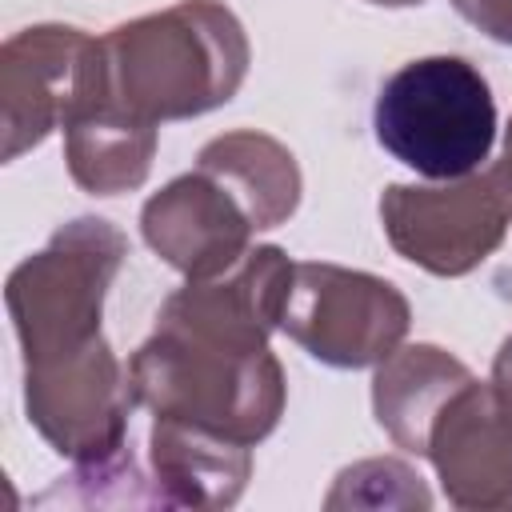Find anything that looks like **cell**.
<instances>
[{"mask_svg": "<svg viewBox=\"0 0 512 512\" xmlns=\"http://www.w3.org/2000/svg\"><path fill=\"white\" fill-rule=\"evenodd\" d=\"M328 512L340 508H368V512H428L432 508V488L428 480L396 456H368L336 472L328 496Z\"/></svg>", "mask_w": 512, "mask_h": 512, "instance_id": "cell-16", "label": "cell"}, {"mask_svg": "<svg viewBox=\"0 0 512 512\" xmlns=\"http://www.w3.org/2000/svg\"><path fill=\"white\" fill-rule=\"evenodd\" d=\"M128 256V236L104 216L60 224L4 280L8 320L24 364L68 356L104 336V300Z\"/></svg>", "mask_w": 512, "mask_h": 512, "instance_id": "cell-4", "label": "cell"}, {"mask_svg": "<svg viewBox=\"0 0 512 512\" xmlns=\"http://www.w3.org/2000/svg\"><path fill=\"white\" fill-rule=\"evenodd\" d=\"M196 168L216 176L244 204L256 232L288 224L304 196V176L292 148L260 128H232L212 136L196 152Z\"/></svg>", "mask_w": 512, "mask_h": 512, "instance_id": "cell-15", "label": "cell"}, {"mask_svg": "<svg viewBox=\"0 0 512 512\" xmlns=\"http://www.w3.org/2000/svg\"><path fill=\"white\" fill-rule=\"evenodd\" d=\"M452 8L488 40L512 48V0H452Z\"/></svg>", "mask_w": 512, "mask_h": 512, "instance_id": "cell-17", "label": "cell"}, {"mask_svg": "<svg viewBox=\"0 0 512 512\" xmlns=\"http://www.w3.org/2000/svg\"><path fill=\"white\" fill-rule=\"evenodd\" d=\"M372 132L416 176L456 180L476 172L496 144V96L468 56H420L384 76Z\"/></svg>", "mask_w": 512, "mask_h": 512, "instance_id": "cell-3", "label": "cell"}, {"mask_svg": "<svg viewBox=\"0 0 512 512\" xmlns=\"http://www.w3.org/2000/svg\"><path fill=\"white\" fill-rule=\"evenodd\" d=\"M496 168H500V176H504V184H508V192H512V120H508V128H504V144H500Z\"/></svg>", "mask_w": 512, "mask_h": 512, "instance_id": "cell-19", "label": "cell"}, {"mask_svg": "<svg viewBox=\"0 0 512 512\" xmlns=\"http://www.w3.org/2000/svg\"><path fill=\"white\" fill-rule=\"evenodd\" d=\"M364 4H376V8H416V4H428V0H364Z\"/></svg>", "mask_w": 512, "mask_h": 512, "instance_id": "cell-20", "label": "cell"}, {"mask_svg": "<svg viewBox=\"0 0 512 512\" xmlns=\"http://www.w3.org/2000/svg\"><path fill=\"white\" fill-rule=\"evenodd\" d=\"M140 236L184 280H208L244 260L256 224L216 176L192 168L144 200Z\"/></svg>", "mask_w": 512, "mask_h": 512, "instance_id": "cell-9", "label": "cell"}, {"mask_svg": "<svg viewBox=\"0 0 512 512\" xmlns=\"http://www.w3.org/2000/svg\"><path fill=\"white\" fill-rule=\"evenodd\" d=\"M376 212L400 260L428 276L460 280L504 244L512 228V192L492 164L436 184H388Z\"/></svg>", "mask_w": 512, "mask_h": 512, "instance_id": "cell-6", "label": "cell"}, {"mask_svg": "<svg viewBox=\"0 0 512 512\" xmlns=\"http://www.w3.org/2000/svg\"><path fill=\"white\" fill-rule=\"evenodd\" d=\"M148 468L160 508H232L252 480V448L208 428L152 416Z\"/></svg>", "mask_w": 512, "mask_h": 512, "instance_id": "cell-12", "label": "cell"}, {"mask_svg": "<svg viewBox=\"0 0 512 512\" xmlns=\"http://www.w3.org/2000/svg\"><path fill=\"white\" fill-rule=\"evenodd\" d=\"M412 328L408 296L364 268L296 260L280 308V332L312 360L356 372L392 356Z\"/></svg>", "mask_w": 512, "mask_h": 512, "instance_id": "cell-5", "label": "cell"}, {"mask_svg": "<svg viewBox=\"0 0 512 512\" xmlns=\"http://www.w3.org/2000/svg\"><path fill=\"white\" fill-rule=\"evenodd\" d=\"M128 380L136 408L248 448L276 432L288 404L284 364L272 348H236L172 328H152L128 360Z\"/></svg>", "mask_w": 512, "mask_h": 512, "instance_id": "cell-2", "label": "cell"}, {"mask_svg": "<svg viewBox=\"0 0 512 512\" xmlns=\"http://www.w3.org/2000/svg\"><path fill=\"white\" fill-rule=\"evenodd\" d=\"M492 384L500 388L504 400H512V336H504L492 356Z\"/></svg>", "mask_w": 512, "mask_h": 512, "instance_id": "cell-18", "label": "cell"}, {"mask_svg": "<svg viewBox=\"0 0 512 512\" xmlns=\"http://www.w3.org/2000/svg\"><path fill=\"white\" fill-rule=\"evenodd\" d=\"M132 408L128 364H120L104 336L68 356L24 364V416L40 440L72 464L116 456L128 444Z\"/></svg>", "mask_w": 512, "mask_h": 512, "instance_id": "cell-8", "label": "cell"}, {"mask_svg": "<svg viewBox=\"0 0 512 512\" xmlns=\"http://www.w3.org/2000/svg\"><path fill=\"white\" fill-rule=\"evenodd\" d=\"M108 96L152 124L224 108L252 64L240 16L224 0H176L100 36Z\"/></svg>", "mask_w": 512, "mask_h": 512, "instance_id": "cell-1", "label": "cell"}, {"mask_svg": "<svg viewBox=\"0 0 512 512\" xmlns=\"http://www.w3.org/2000/svg\"><path fill=\"white\" fill-rule=\"evenodd\" d=\"M104 92L100 36L76 24H32L0 44V160L40 148Z\"/></svg>", "mask_w": 512, "mask_h": 512, "instance_id": "cell-7", "label": "cell"}, {"mask_svg": "<svg viewBox=\"0 0 512 512\" xmlns=\"http://www.w3.org/2000/svg\"><path fill=\"white\" fill-rule=\"evenodd\" d=\"M424 460H432L448 504L464 512L512 504V400L472 376L436 416Z\"/></svg>", "mask_w": 512, "mask_h": 512, "instance_id": "cell-10", "label": "cell"}, {"mask_svg": "<svg viewBox=\"0 0 512 512\" xmlns=\"http://www.w3.org/2000/svg\"><path fill=\"white\" fill-rule=\"evenodd\" d=\"M468 380L472 368L448 348L428 340L400 344L372 372V416L400 452L424 456L436 416Z\"/></svg>", "mask_w": 512, "mask_h": 512, "instance_id": "cell-14", "label": "cell"}, {"mask_svg": "<svg viewBox=\"0 0 512 512\" xmlns=\"http://www.w3.org/2000/svg\"><path fill=\"white\" fill-rule=\"evenodd\" d=\"M60 132H64V164L80 192L108 200L144 188L156 160L160 124L112 100L108 80L104 92L92 96L80 112H72Z\"/></svg>", "mask_w": 512, "mask_h": 512, "instance_id": "cell-13", "label": "cell"}, {"mask_svg": "<svg viewBox=\"0 0 512 512\" xmlns=\"http://www.w3.org/2000/svg\"><path fill=\"white\" fill-rule=\"evenodd\" d=\"M288 252L280 244H256L220 276L184 280L160 312L156 328L236 344V348H268V336L280 328L284 292L292 280Z\"/></svg>", "mask_w": 512, "mask_h": 512, "instance_id": "cell-11", "label": "cell"}]
</instances>
